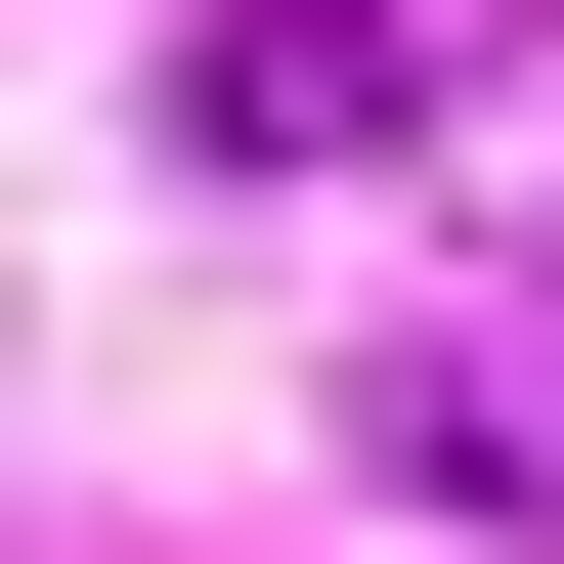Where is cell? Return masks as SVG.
Listing matches in <instances>:
<instances>
[{"instance_id": "1", "label": "cell", "mask_w": 564, "mask_h": 564, "mask_svg": "<svg viewBox=\"0 0 564 564\" xmlns=\"http://www.w3.org/2000/svg\"><path fill=\"white\" fill-rule=\"evenodd\" d=\"M174 131H217V174H348V131H391V0H217Z\"/></svg>"}]
</instances>
